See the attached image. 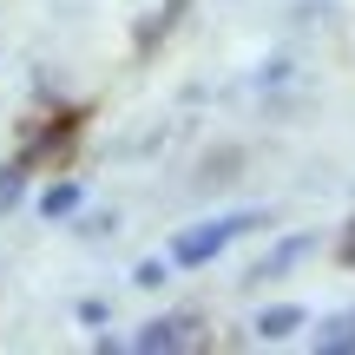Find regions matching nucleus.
Returning <instances> with one entry per match:
<instances>
[{
    "mask_svg": "<svg viewBox=\"0 0 355 355\" xmlns=\"http://www.w3.org/2000/svg\"><path fill=\"white\" fill-rule=\"evenodd\" d=\"M191 329H198V322H191V316H158V322H145V329L132 336V349H145V355L184 349V343H191Z\"/></svg>",
    "mask_w": 355,
    "mask_h": 355,
    "instance_id": "nucleus-2",
    "label": "nucleus"
},
{
    "mask_svg": "<svg viewBox=\"0 0 355 355\" xmlns=\"http://www.w3.org/2000/svg\"><path fill=\"white\" fill-rule=\"evenodd\" d=\"M290 329H303V309H296V303H283V309H263V316H257V336H263V343H283Z\"/></svg>",
    "mask_w": 355,
    "mask_h": 355,
    "instance_id": "nucleus-3",
    "label": "nucleus"
},
{
    "mask_svg": "<svg viewBox=\"0 0 355 355\" xmlns=\"http://www.w3.org/2000/svg\"><path fill=\"white\" fill-rule=\"evenodd\" d=\"M13 198H20V171H7V178H0V211H7Z\"/></svg>",
    "mask_w": 355,
    "mask_h": 355,
    "instance_id": "nucleus-7",
    "label": "nucleus"
},
{
    "mask_svg": "<svg viewBox=\"0 0 355 355\" xmlns=\"http://www.w3.org/2000/svg\"><path fill=\"white\" fill-rule=\"evenodd\" d=\"M40 204H46V217H66V211L79 204V184H53V191H46Z\"/></svg>",
    "mask_w": 355,
    "mask_h": 355,
    "instance_id": "nucleus-6",
    "label": "nucleus"
},
{
    "mask_svg": "<svg viewBox=\"0 0 355 355\" xmlns=\"http://www.w3.org/2000/svg\"><path fill=\"white\" fill-rule=\"evenodd\" d=\"M316 349H322V355L355 349V309H349V316H329V322H322V329H316Z\"/></svg>",
    "mask_w": 355,
    "mask_h": 355,
    "instance_id": "nucleus-4",
    "label": "nucleus"
},
{
    "mask_svg": "<svg viewBox=\"0 0 355 355\" xmlns=\"http://www.w3.org/2000/svg\"><path fill=\"white\" fill-rule=\"evenodd\" d=\"M303 250H309V237H290V243H283V250L270 257L263 270H257V277H277V270H290V263H296V257H303Z\"/></svg>",
    "mask_w": 355,
    "mask_h": 355,
    "instance_id": "nucleus-5",
    "label": "nucleus"
},
{
    "mask_svg": "<svg viewBox=\"0 0 355 355\" xmlns=\"http://www.w3.org/2000/svg\"><path fill=\"white\" fill-rule=\"evenodd\" d=\"M343 250H349V257H355V230H349V243H343Z\"/></svg>",
    "mask_w": 355,
    "mask_h": 355,
    "instance_id": "nucleus-8",
    "label": "nucleus"
},
{
    "mask_svg": "<svg viewBox=\"0 0 355 355\" xmlns=\"http://www.w3.org/2000/svg\"><path fill=\"white\" fill-rule=\"evenodd\" d=\"M250 224H263V217L237 211V217H211V224H198V230H178V237H171V263H184V270L211 263V257L224 250V243L237 237V230H250Z\"/></svg>",
    "mask_w": 355,
    "mask_h": 355,
    "instance_id": "nucleus-1",
    "label": "nucleus"
}]
</instances>
